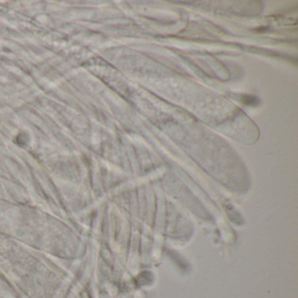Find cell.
I'll return each mask as SVG.
<instances>
[{"label":"cell","mask_w":298,"mask_h":298,"mask_svg":"<svg viewBox=\"0 0 298 298\" xmlns=\"http://www.w3.org/2000/svg\"><path fill=\"white\" fill-rule=\"evenodd\" d=\"M242 101L246 105H256V104H258L257 98H255V96H251V95L244 96Z\"/></svg>","instance_id":"cell-1"}]
</instances>
